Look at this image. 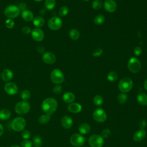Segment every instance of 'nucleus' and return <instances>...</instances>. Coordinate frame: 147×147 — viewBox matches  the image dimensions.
<instances>
[{
	"label": "nucleus",
	"instance_id": "1",
	"mask_svg": "<svg viewBox=\"0 0 147 147\" xmlns=\"http://www.w3.org/2000/svg\"><path fill=\"white\" fill-rule=\"evenodd\" d=\"M57 102L53 98H47L45 99L41 104V109L45 114L51 115L55 112L57 108Z\"/></svg>",
	"mask_w": 147,
	"mask_h": 147
},
{
	"label": "nucleus",
	"instance_id": "2",
	"mask_svg": "<svg viewBox=\"0 0 147 147\" xmlns=\"http://www.w3.org/2000/svg\"><path fill=\"white\" fill-rule=\"evenodd\" d=\"M20 11L21 10L18 6L14 5H10L5 7L3 13L7 18L13 19L19 16Z\"/></svg>",
	"mask_w": 147,
	"mask_h": 147
},
{
	"label": "nucleus",
	"instance_id": "3",
	"mask_svg": "<svg viewBox=\"0 0 147 147\" xmlns=\"http://www.w3.org/2000/svg\"><path fill=\"white\" fill-rule=\"evenodd\" d=\"M133 81L129 78H124L122 79L118 83L119 90L123 93L127 92L130 91L133 87Z\"/></svg>",
	"mask_w": 147,
	"mask_h": 147
},
{
	"label": "nucleus",
	"instance_id": "4",
	"mask_svg": "<svg viewBox=\"0 0 147 147\" xmlns=\"http://www.w3.org/2000/svg\"><path fill=\"white\" fill-rule=\"evenodd\" d=\"M51 82L56 84H60L64 82V76L62 71L57 68L52 70L50 74Z\"/></svg>",
	"mask_w": 147,
	"mask_h": 147
},
{
	"label": "nucleus",
	"instance_id": "5",
	"mask_svg": "<svg viewBox=\"0 0 147 147\" xmlns=\"http://www.w3.org/2000/svg\"><path fill=\"white\" fill-rule=\"evenodd\" d=\"M11 126L16 131H22L26 126V121L23 117H16L12 121Z\"/></svg>",
	"mask_w": 147,
	"mask_h": 147
},
{
	"label": "nucleus",
	"instance_id": "6",
	"mask_svg": "<svg viewBox=\"0 0 147 147\" xmlns=\"http://www.w3.org/2000/svg\"><path fill=\"white\" fill-rule=\"evenodd\" d=\"M15 111L20 114V115H24L28 113L30 109V104L27 101H20L18 102L14 107Z\"/></svg>",
	"mask_w": 147,
	"mask_h": 147
},
{
	"label": "nucleus",
	"instance_id": "7",
	"mask_svg": "<svg viewBox=\"0 0 147 147\" xmlns=\"http://www.w3.org/2000/svg\"><path fill=\"white\" fill-rule=\"evenodd\" d=\"M127 68L132 73L138 72L141 68V64L140 60L136 57H131L129 59L127 63Z\"/></svg>",
	"mask_w": 147,
	"mask_h": 147
},
{
	"label": "nucleus",
	"instance_id": "8",
	"mask_svg": "<svg viewBox=\"0 0 147 147\" xmlns=\"http://www.w3.org/2000/svg\"><path fill=\"white\" fill-rule=\"evenodd\" d=\"M62 25L63 22L61 19L57 17H52L48 21V26L52 30H57L60 29Z\"/></svg>",
	"mask_w": 147,
	"mask_h": 147
},
{
	"label": "nucleus",
	"instance_id": "9",
	"mask_svg": "<svg viewBox=\"0 0 147 147\" xmlns=\"http://www.w3.org/2000/svg\"><path fill=\"white\" fill-rule=\"evenodd\" d=\"M88 144L91 147H102L104 144V139L101 136L94 134L90 137Z\"/></svg>",
	"mask_w": 147,
	"mask_h": 147
},
{
	"label": "nucleus",
	"instance_id": "10",
	"mask_svg": "<svg viewBox=\"0 0 147 147\" xmlns=\"http://www.w3.org/2000/svg\"><path fill=\"white\" fill-rule=\"evenodd\" d=\"M85 138L79 134H74L70 137V143L74 146L79 147L85 142Z\"/></svg>",
	"mask_w": 147,
	"mask_h": 147
},
{
	"label": "nucleus",
	"instance_id": "11",
	"mask_svg": "<svg viewBox=\"0 0 147 147\" xmlns=\"http://www.w3.org/2000/svg\"><path fill=\"white\" fill-rule=\"evenodd\" d=\"M92 117L94 119L98 122H103L107 119L106 112L102 109H96L93 113Z\"/></svg>",
	"mask_w": 147,
	"mask_h": 147
},
{
	"label": "nucleus",
	"instance_id": "12",
	"mask_svg": "<svg viewBox=\"0 0 147 147\" xmlns=\"http://www.w3.org/2000/svg\"><path fill=\"white\" fill-rule=\"evenodd\" d=\"M5 91L9 95H14L17 94L18 89L17 85L13 82H8L4 86Z\"/></svg>",
	"mask_w": 147,
	"mask_h": 147
},
{
	"label": "nucleus",
	"instance_id": "13",
	"mask_svg": "<svg viewBox=\"0 0 147 147\" xmlns=\"http://www.w3.org/2000/svg\"><path fill=\"white\" fill-rule=\"evenodd\" d=\"M31 36L32 38L37 42H40L43 40L44 38V33L40 28H34L32 30Z\"/></svg>",
	"mask_w": 147,
	"mask_h": 147
},
{
	"label": "nucleus",
	"instance_id": "14",
	"mask_svg": "<svg viewBox=\"0 0 147 147\" xmlns=\"http://www.w3.org/2000/svg\"><path fill=\"white\" fill-rule=\"evenodd\" d=\"M43 61L47 64H53L56 61L55 55L51 52H46L43 53L42 57Z\"/></svg>",
	"mask_w": 147,
	"mask_h": 147
},
{
	"label": "nucleus",
	"instance_id": "15",
	"mask_svg": "<svg viewBox=\"0 0 147 147\" xmlns=\"http://www.w3.org/2000/svg\"><path fill=\"white\" fill-rule=\"evenodd\" d=\"M104 7L107 12L113 13L117 10V5L114 0H106L104 2Z\"/></svg>",
	"mask_w": 147,
	"mask_h": 147
},
{
	"label": "nucleus",
	"instance_id": "16",
	"mask_svg": "<svg viewBox=\"0 0 147 147\" xmlns=\"http://www.w3.org/2000/svg\"><path fill=\"white\" fill-rule=\"evenodd\" d=\"M61 124L65 129H69L72 126L73 121L72 119L67 115L64 116L61 119Z\"/></svg>",
	"mask_w": 147,
	"mask_h": 147
},
{
	"label": "nucleus",
	"instance_id": "17",
	"mask_svg": "<svg viewBox=\"0 0 147 147\" xmlns=\"http://www.w3.org/2000/svg\"><path fill=\"white\" fill-rule=\"evenodd\" d=\"M21 18L25 21L30 22L34 18V15L32 11L29 10H23L21 13Z\"/></svg>",
	"mask_w": 147,
	"mask_h": 147
},
{
	"label": "nucleus",
	"instance_id": "18",
	"mask_svg": "<svg viewBox=\"0 0 147 147\" xmlns=\"http://www.w3.org/2000/svg\"><path fill=\"white\" fill-rule=\"evenodd\" d=\"M1 78L4 82H9L13 78V72L10 69H5L1 74Z\"/></svg>",
	"mask_w": 147,
	"mask_h": 147
},
{
	"label": "nucleus",
	"instance_id": "19",
	"mask_svg": "<svg viewBox=\"0 0 147 147\" xmlns=\"http://www.w3.org/2000/svg\"><path fill=\"white\" fill-rule=\"evenodd\" d=\"M146 136V131L144 129H139L133 135V140L136 142H140Z\"/></svg>",
	"mask_w": 147,
	"mask_h": 147
},
{
	"label": "nucleus",
	"instance_id": "20",
	"mask_svg": "<svg viewBox=\"0 0 147 147\" xmlns=\"http://www.w3.org/2000/svg\"><path fill=\"white\" fill-rule=\"evenodd\" d=\"M82 106L78 103H71L68 106V110L72 113H78L82 111Z\"/></svg>",
	"mask_w": 147,
	"mask_h": 147
},
{
	"label": "nucleus",
	"instance_id": "21",
	"mask_svg": "<svg viewBox=\"0 0 147 147\" xmlns=\"http://www.w3.org/2000/svg\"><path fill=\"white\" fill-rule=\"evenodd\" d=\"M33 24L35 27L37 28H40L44 26L45 24V20L42 17L37 16L34 17L33 20Z\"/></svg>",
	"mask_w": 147,
	"mask_h": 147
},
{
	"label": "nucleus",
	"instance_id": "22",
	"mask_svg": "<svg viewBox=\"0 0 147 147\" xmlns=\"http://www.w3.org/2000/svg\"><path fill=\"white\" fill-rule=\"evenodd\" d=\"M75 95L71 92H67L63 95V100L66 103H71L75 100Z\"/></svg>",
	"mask_w": 147,
	"mask_h": 147
},
{
	"label": "nucleus",
	"instance_id": "23",
	"mask_svg": "<svg viewBox=\"0 0 147 147\" xmlns=\"http://www.w3.org/2000/svg\"><path fill=\"white\" fill-rule=\"evenodd\" d=\"M78 129L80 133L83 134H87L90 131L91 126L87 123H83L79 126Z\"/></svg>",
	"mask_w": 147,
	"mask_h": 147
},
{
	"label": "nucleus",
	"instance_id": "24",
	"mask_svg": "<svg viewBox=\"0 0 147 147\" xmlns=\"http://www.w3.org/2000/svg\"><path fill=\"white\" fill-rule=\"evenodd\" d=\"M11 115V112L6 109H3L0 110V119L2 121H6L10 118Z\"/></svg>",
	"mask_w": 147,
	"mask_h": 147
},
{
	"label": "nucleus",
	"instance_id": "25",
	"mask_svg": "<svg viewBox=\"0 0 147 147\" xmlns=\"http://www.w3.org/2000/svg\"><path fill=\"white\" fill-rule=\"evenodd\" d=\"M138 102L142 105L146 106L147 105V95L145 93H140L137 95V97Z\"/></svg>",
	"mask_w": 147,
	"mask_h": 147
},
{
	"label": "nucleus",
	"instance_id": "26",
	"mask_svg": "<svg viewBox=\"0 0 147 147\" xmlns=\"http://www.w3.org/2000/svg\"><path fill=\"white\" fill-rule=\"evenodd\" d=\"M50 119H51V115L47 114H44L40 115L38 117V121L40 123L44 125V124H46L48 122H49Z\"/></svg>",
	"mask_w": 147,
	"mask_h": 147
},
{
	"label": "nucleus",
	"instance_id": "27",
	"mask_svg": "<svg viewBox=\"0 0 147 147\" xmlns=\"http://www.w3.org/2000/svg\"><path fill=\"white\" fill-rule=\"evenodd\" d=\"M69 37L73 40H77L80 37V33L76 29H71L69 32Z\"/></svg>",
	"mask_w": 147,
	"mask_h": 147
},
{
	"label": "nucleus",
	"instance_id": "28",
	"mask_svg": "<svg viewBox=\"0 0 147 147\" xmlns=\"http://www.w3.org/2000/svg\"><path fill=\"white\" fill-rule=\"evenodd\" d=\"M56 6V0H45L44 2L45 7L48 10H51L55 8Z\"/></svg>",
	"mask_w": 147,
	"mask_h": 147
},
{
	"label": "nucleus",
	"instance_id": "29",
	"mask_svg": "<svg viewBox=\"0 0 147 147\" xmlns=\"http://www.w3.org/2000/svg\"><path fill=\"white\" fill-rule=\"evenodd\" d=\"M105 21V18L104 16L102 14H98L97 15L94 19V22L95 25H100L104 23Z\"/></svg>",
	"mask_w": 147,
	"mask_h": 147
},
{
	"label": "nucleus",
	"instance_id": "30",
	"mask_svg": "<svg viewBox=\"0 0 147 147\" xmlns=\"http://www.w3.org/2000/svg\"><path fill=\"white\" fill-rule=\"evenodd\" d=\"M33 144L35 147H41L42 144L41 137L39 136H35L33 139Z\"/></svg>",
	"mask_w": 147,
	"mask_h": 147
},
{
	"label": "nucleus",
	"instance_id": "31",
	"mask_svg": "<svg viewBox=\"0 0 147 147\" xmlns=\"http://www.w3.org/2000/svg\"><path fill=\"white\" fill-rule=\"evenodd\" d=\"M118 78V74L115 71H110L107 76V79L110 82H115Z\"/></svg>",
	"mask_w": 147,
	"mask_h": 147
},
{
	"label": "nucleus",
	"instance_id": "32",
	"mask_svg": "<svg viewBox=\"0 0 147 147\" xmlns=\"http://www.w3.org/2000/svg\"><path fill=\"white\" fill-rule=\"evenodd\" d=\"M21 98L23 101H27L30 98V92L28 90H23L21 93Z\"/></svg>",
	"mask_w": 147,
	"mask_h": 147
},
{
	"label": "nucleus",
	"instance_id": "33",
	"mask_svg": "<svg viewBox=\"0 0 147 147\" xmlns=\"http://www.w3.org/2000/svg\"><path fill=\"white\" fill-rule=\"evenodd\" d=\"M103 99L102 96L99 95H96L93 99L94 103L97 106H101L103 103Z\"/></svg>",
	"mask_w": 147,
	"mask_h": 147
},
{
	"label": "nucleus",
	"instance_id": "34",
	"mask_svg": "<svg viewBox=\"0 0 147 147\" xmlns=\"http://www.w3.org/2000/svg\"><path fill=\"white\" fill-rule=\"evenodd\" d=\"M69 9L67 6H61L59 10V15L61 17H64L68 14Z\"/></svg>",
	"mask_w": 147,
	"mask_h": 147
},
{
	"label": "nucleus",
	"instance_id": "35",
	"mask_svg": "<svg viewBox=\"0 0 147 147\" xmlns=\"http://www.w3.org/2000/svg\"><path fill=\"white\" fill-rule=\"evenodd\" d=\"M127 99V96L126 94H125L123 92L119 94L117 96V100L118 102L121 104L125 103L126 102Z\"/></svg>",
	"mask_w": 147,
	"mask_h": 147
},
{
	"label": "nucleus",
	"instance_id": "36",
	"mask_svg": "<svg viewBox=\"0 0 147 147\" xmlns=\"http://www.w3.org/2000/svg\"><path fill=\"white\" fill-rule=\"evenodd\" d=\"M103 3L101 0H95L92 3V7L95 10L100 9L102 7Z\"/></svg>",
	"mask_w": 147,
	"mask_h": 147
},
{
	"label": "nucleus",
	"instance_id": "37",
	"mask_svg": "<svg viewBox=\"0 0 147 147\" xmlns=\"http://www.w3.org/2000/svg\"><path fill=\"white\" fill-rule=\"evenodd\" d=\"M5 26L6 28H7L8 29H12L14 26V22L12 19H10V18H7L5 22Z\"/></svg>",
	"mask_w": 147,
	"mask_h": 147
},
{
	"label": "nucleus",
	"instance_id": "38",
	"mask_svg": "<svg viewBox=\"0 0 147 147\" xmlns=\"http://www.w3.org/2000/svg\"><path fill=\"white\" fill-rule=\"evenodd\" d=\"M31 136L30 132L27 130H23L21 132V137L24 140H29Z\"/></svg>",
	"mask_w": 147,
	"mask_h": 147
},
{
	"label": "nucleus",
	"instance_id": "39",
	"mask_svg": "<svg viewBox=\"0 0 147 147\" xmlns=\"http://www.w3.org/2000/svg\"><path fill=\"white\" fill-rule=\"evenodd\" d=\"M33 145V142L29 140H24L21 143V147H32Z\"/></svg>",
	"mask_w": 147,
	"mask_h": 147
},
{
	"label": "nucleus",
	"instance_id": "40",
	"mask_svg": "<svg viewBox=\"0 0 147 147\" xmlns=\"http://www.w3.org/2000/svg\"><path fill=\"white\" fill-rule=\"evenodd\" d=\"M62 90H63L62 86L60 84H57L53 87L52 89V91L55 94H59L61 92Z\"/></svg>",
	"mask_w": 147,
	"mask_h": 147
},
{
	"label": "nucleus",
	"instance_id": "41",
	"mask_svg": "<svg viewBox=\"0 0 147 147\" xmlns=\"http://www.w3.org/2000/svg\"><path fill=\"white\" fill-rule=\"evenodd\" d=\"M103 52V50L100 48H98L96 49H95L93 52H92V56L94 57H98L99 56H100L102 53Z\"/></svg>",
	"mask_w": 147,
	"mask_h": 147
},
{
	"label": "nucleus",
	"instance_id": "42",
	"mask_svg": "<svg viewBox=\"0 0 147 147\" xmlns=\"http://www.w3.org/2000/svg\"><path fill=\"white\" fill-rule=\"evenodd\" d=\"M111 131L110 130V129H104L102 133H101V136L103 138H107L109 137V136L110 135Z\"/></svg>",
	"mask_w": 147,
	"mask_h": 147
},
{
	"label": "nucleus",
	"instance_id": "43",
	"mask_svg": "<svg viewBox=\"0 0 147 147\" xmlns=\"http://www.w3.org/2000/svg\"><path fill=\"white\" fill-rule=\"evenodd\" d=\"M133 52H134V54L135 56H140L141 53H142V49L141 47H136L134 48V51H133Z\"/></svg>",
	"mask_w": 147,
	"mask_h": 147
},
{
	"label": "nucleus",
	"instance_id": "44",
	"mask_svg": "<svg viewBox=\"0 0 147 147\" xmlns=\"http://www.w3.org/2000/svg\"><path fill=\"white\" fill-rule=\"evenodd\" d=\"M22 32L25 34H28L29 33H31L32 30H31L30 28H29V26H24L22 28Z\"/></svg>",
	"mask_w": 147,
	"mask_h": 147
},
{
	"label": "nucleus",
	"instance_id": "45",
	"mask_svg": "<svg viewBox=\"0 0 147 147\" xmlns=\"http://www.w3.org/2000/svg\"><path fill=\"white\" fill-rule=\"evenodd\" d=\"M146 126V122L145 119H141L139 122V126L141 128V129H144Z\"/></svg>",
	"mask_w": 147,
	"mask_h": 147
},
{
	"label": "nucleus",
	"instance_id": "46",
	"mask_svg": "<svg viewBox=\"0 0 147 147\" xmlns=\"http://www.w3.org/2000/svg\"><path fill=\"white\" fill-rule=\"evenodd\" d=\"M37 51L40 53H44L45 51V49H44V47L42 46H38L37 48Z\"/></svg>",
	"mask_w": 147,
	"mask_h": 147
},
{
	"label": "nucleus",
	"instance_id": "47",
	"mask_svg": "<svg viewBox=\"0 0 147 147\" xmlns=\"http://www.w3.org/2000/svg\"><path fill=\"white\" fill-rule=\"evenodd\" d=\"M4 131V128L3 125L0 123V136H1Z\"/></svg>",
	"mask_w": 147,
	"mask_h": 147
},
{
	"label": "nucleus",
	"instance_id": "48",
	"mask_svg": "<svg viewBox=\"0 0 147 147\" xmlns=\"http://www.w3.org/2000/svg\"><path fill=\"white\" fill-rule=\"evenodd\" d=\"M144 88H145V90H147V79L145 80V81L144 82Z\"/></svg>",
	"mask_w": 147,
	"mask_h": 147
},
{
	"label": "nucleus",
	"instance_id": "49",
	"mask_svg": "<svg viewBox=\"0 0 147 147\" xmlns=\"http://www.w3.org/2000/svg\"><path fill=\"white\" fill-rule=\"evenodd\" d=\"M10 147H21V146H20L17 145H13L11 146Z\"/></svg>",
	"mask_w": 147,
	"mask_h": 147
},
{
	"label": "nucleus",
	"instance_id": "50",
	"mask_svg": "<svg viewBox=\"0 0 147 147\" xmlns=\"http://www.w3.org/2000/svg\"><path fill=\"white\" fill-rule=\"evenodd\" d=\"M34 1H36V2H41V1H42V0H34Z\"/></svg>",
	"mask_w": 147,
	"mask_h": 147
},
{
	"label": "nucleus",
	"instance_id": "51",
	"mask_svg": "<svg viewBox=\"0 0 147 147\" xmlns=\"http://www.w3.org/2000/svg\"><path fill=\"white\" fill-rule=\"evenodd\" d=\"M84 1H89V0H83Z\"/></svg>",
	"mask_w": 147,
	"mask_h": 147
},
{
	"label": "nucleus",
	"instance_id": "52",
	"mask_svg": "<svg viewBox=\"0 0 147 147\" xmlns=\"http://www.w3.org/2000/svg\"><path fill=\"white\" fill-rule=\"evenodd\" d=\"M1 147H4V146H1Z\"/></svg>",
	"mask_w": 147,
	"mask_h": 147
}]
</instances>
